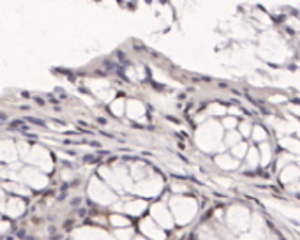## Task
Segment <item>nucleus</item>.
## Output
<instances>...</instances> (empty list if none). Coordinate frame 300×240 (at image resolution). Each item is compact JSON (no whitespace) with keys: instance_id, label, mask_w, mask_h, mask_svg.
Returning <instances> with one entry per match:
<instances>
[{"instance_id":"nucleus-2","label":"nucleus","mask_w":300,"mask_h":240,"mask_svg":"<svg viewBox=\"0 0 300 240\" xmlns=\"http://www.w3.org/2000/svg\"><path fill=\"white\" fill-rule=\"evenodd\" d=\"M25 122H28V124H34V125H42V127L46 125V124H44V120H41V118H35V117H27V118H25Z\"/></svg>"},{"instance_id":"nucleus-9","label":"nucleus","mask_w":300,"mask_h":240,"mask_svg":"<svg viewBox=\"0 0 300 240\" xmlns=\"http://www.w3.org/2000/svg\"><path fill=\"white\" fill-rule=\"evenodd\" d=\"M6 118H7V115H6V113H0V120H6Z\"/></svg>"},{"instance_id":"nucleus-3","label":"nucleus","mask_w":300,"mask_h":240,"mask_svg":"<svg viewBox=\"0 0 300 240\" xmlns=\"http://www.w3.org/2000/svg\"><path fill=\"white\" fill-rule=\"evenodd\" d=\"M115 57H117L120 62H124V64H129V60L125 58V55H124V51H122V50H117V51H115Z\"/></svg>"},{"instance_id":"nucleus-8","label":"nucleus","mask_w":300,"mask_h":240,"mask_svg":"<svg viewBox=\"0 0 300 240\" xmlns=\"http://www.w3.org/2000/svg\"><path fill=\"white\" fill-rule=\"evenodd\" d=\"M95 161V157H92V156H85V163H94Z\"/></svg>"},{"instance_id":"nucleus-1","label":"nucleus","mask_w":300,"mask_h":240,"mask_svg":"<svg viewBox=\"0 0 300 240\" xmlns=\"http://www.w3.org/2000/svg\"><path fill=\"white\" fill-rule=\"evenodd\" d=\"M9 129H16V131H23V133H27V129H28V125H25V120H11V124H9Z\"/></svg>"},{"instance_id":"nucleus-4","label":"nucleus","mask_w":300,"mask_h":240,"mask_svg":"<svg viewBox=\"0 0 300 240\" xmlns=\"http://www.w3.org/2000/svg\"><path fill=\"white\" fill-rule=\"evenodd\" d=\"M133 46H134V48H136L138 51H145V50H147L145 46H141V44H138V42H133Z\"/></svg>"},{"instance_id":"nucleus-6","label":"nucleus","mask_w":300,"mask_h":240,"mask_svg":"<svg viewBox=\"0 0 300 240\" xmlns=\"http://www.w3.org/2000/svg\"><path fill=\"white\" fill-rule=\"evenodd\" d=\"M34 101H35L39 106H44V99H41V97H34Z\"/></svg>"},{"instance_id":"nucleus-7","label":"nucleus","mask_w":300,"mask_h":240,"mask_svg":"<svg viewBox=\"0 0 300 240\" xmlns=\"http://www.w3.org/2000/svg\"><path fill=\"white\" fill-rule=\"evenodd\" d=\"M97 122H99L101 125H106V124H108V120H106L104 117H99V118H97Z\"/></svg>"},{"instance_id":"nucleus-5","label":"nucleus","mask_w":300,"mask_h":240,"mask_svg":"<svg viewBox=\"0 0 300 240\" xmlns=\"http://www.w3.org/2000/svg\"><path fill=\"white\" fill-rule=\"evenodd\" d=\"M48 101H50L51 104H58V99H57V97H53V95H48Z\"/></svg>"}]
</instances>
